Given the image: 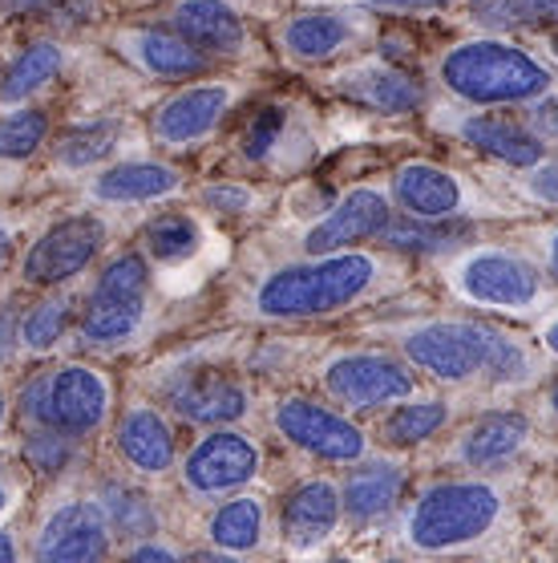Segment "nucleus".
Returning a JSON list of instances; mask_svg holds the SVG:
<instances>
[{
	"instance_id": "18",
	"label": "nucleus",
	"mask_w": 558,
	"mask_h": 563,
	"mask_svg": "<svg viewBox=\"0 0 558 563\" xmlns=\"http://www.w3.org/2000/svg\"><path fill=\"white\" fill-rule=\"evenodd\" d=\"M336 90L348 98V102L365 106V110H377V114H413L421 110L425 93L409 74L401 69H389V65H360V69H348L341 77Z\"/></svg>"
},
{
	"instance_id": "7",
	"label": "nucleus",
	"mask_w": 558,
	"mask_h": 563,
	"mask_svg": "<svg viewBox=\"0 0 558 563\" xmlns=\"http://www.w3.org/2000/svg\"><path fill=\"white\" fill-rule=\"evenodd\" d=\"M105 244V223L98 216H69L53 223L25 256V280L53 288L86 272Z\"/></svg>"
},
{
	"instance_id": "4",
	"label": "nucleus",
	"mask_w": 558,
	"mask_h": 563,
	"mask_svg": "<svg viewBox=\"0 0 558 563\" xmlns=\"http://www.w3.org/2000/svg\"><path fill=\"white\" fill-rule=\"evenodd\" d=\"M498 515L502 495L490 483H442L417 499L405 536L417 551H457L490 536Z\"/></svg>"
},
{
	"instance_id": "5",
	"label": "nucleus",
	"mask_w": 558,
	"mask_h": 563,
	"mask_svg": "<svg viewBox=\"0 0 558 563\" xmlns=\"http://www.w3.org/2000/svg\"><path fill=\"white\" fill-rule=\"evenodd\" d=\"M146 288H150V268L142 256H118L110 268L98 276L93 292L81 312V333L93 345H122L138 333L146 317Z\"/></svg>"
},
{
	"instance_id": "2",
	"label": "nucleus",
	"mask_w": 558,
	"mask_h": 563,
	"mask_svg": "<svg viewBox=\"0 0 558 563\" xmlns=\"http://www.w3.org/2000/svg\"><path fill=\"white\" fill-rule=\"evenodd\" d=\"M372 284H377V260L372 256L328 252V256L271 272L255 292V308L271 320L324 317V312L356 305Z\"/></svg>"
},
{
	"instance_id": "8",
	"label": "nucleus",
	"mask_w": 558,
	"mask_h": 563,
	"mask_svg": "<svg viewBox=\"0 0 558 563\" xmlns=\"http://www.w3.org/2000/svg\"><path fill=\"white\" fill-rule=\"evenodd\" d=\"M324 389L353 410H372V406L405 401L413 394V373L401 361L381 357V353H344V357L328 361Z\"/></svg>"
},
{
	"instance_id": "33",
	"label": "nucleus",
	"mask_w": 558,
	"mask_h": 563,
	"mask_svg": "<svg viewBox=\"0 0 558 563\" xmlns=\"http://www.w3.org/2000/svg\"><path fill=\"white\" fill-rule=\"evenodd\" d=\"M118 134H122L118 122H86V126H74L57 142V158H62L65 167H93V163H102V158L114 154Z\"/></svg>"
},
{
	"instance_id": "49",
	"label": "nucleus",
	"mask_w": 558,
	"mask_h": 563,
	"mask_svg": "<svg viewBox=\"0 0 558 563\" xmlns=\"http://www.w3.org/2000/svg\"><path fill=\"white\" fill-rule=\"evenodd\" d=\"M550 268L558 272V231H555V240H550Z\"/></svg>"
},
{
	"instance_id": "21",
	"label": "nucleus",
	"mask_w": 558,
	"mask_h": 563,
	"mask_svg": "<svg viewBox=\"0 0 558 563\" xmlns=\"http://www.w3.org/2000/svg\"><path fill=\"white\" fill-rule=\"evenodd\" d=\"M405 487V474L397 471L393 462H368L348 474V483L341 490V507L356 523H372L393 511Z\"/></svg>"
},
{
	"instance_id": "35",
	"label": "nucleus",
	"mask_w": 558,
	"mask_h": 563,
	"mask_svg": "<svg viewBox=\"0 0 558 563\" xmlns=\"http://www.w3.org/2000/svg\"><path fill=\"white\" fill-rule=\"evenodd\" d=\"M49 134V118L41 110H16L0 118V158H29Z\"/></svg>"
},
{
	"instance_id": "23",
	"label": "nucleus",
	"mask_w": 558,
	"mask_h": 563,
	"mask_svg": "<svg viewBox=\"0 0 558 563\" xmlns=\"http://www.w3.org/2000/svg\"><path fill=\"white\" fill-rule=\"evenodd\" d=\"M353 33L356 25L344 13L312 9L283 25V49L292 53L295 62H328L332 53H341L353 41Z\"/></svg>"
},
{
	"instance_id": "37",
	"label": "nucleus",
	"mask_w": 558,
	"mask_h": 563,
	"mask_svg": "<svg viewBox=\"0 0 558 563\" xmlns=\"http://www.w3.org/2000/svg\"><path fill=\"white\" fill-rule=\"evenodd\" d=\"M283 122H288V114H283L279 106L259 110V114L247 122V130H243V154H247V158H267V151H271L279 142V134H283Z\"/></svg>"
},
{
	"instance_id": "6",
	"label": "nucleus",
	"mask_w": 558,
	"mask_h": 563,
	"mask_svg": "<svg viewBox=\"0 0 558 563\" xmlns=\"http://www.w3.org/2000/svg\"><path fill=\"white\" fill-rule=\"evenodd\" d=\"M454 280L466 300L482 308H502V312H526L543 296L538 268L506 247H478L470 256H461Z\"/></svg>"
},
{
	"instance_id": "17",
	"label": "nucleus",
	"mask_w": 558,
	"mask_h": 563,
	"mask_svg": "<svg viewBox=\"0 0 558 563\" xmlns=\"http://www.w3.org/2000/svg\"><path fill=\"white\" fill-rule=\"evenodd\" d=\"M461 139L506 167H538L546 154V142L506 114H470L461 122Z\"/></svg>"
},
{
	"instance_id": "9",
	"label": "nucleus",
	"mask_w": 558,
	"mask_h": 563,
	"mask_svg": "<svg viewBox=\"0 0 558 563\" xmlns=\"http://www.w3.org/2000/svg\"><path fill=\"white\" fill-rule=\"evenodd\" d=\"M279 434L292 446H300L312 459L324 462H356L365 459V434L336 410L308 401V397H288L276 410Z\"/></svg>"
},
{
	"instance_id": "13",
	"label": "nucleus",
	"mask_w": 558,
	"mask_h": 563,
	"mask_svg": "<svg viewBox=\"0 0 558 563\" xmlns=\"http://www.w3.org/2000/svg\"><path fill=\"white\" fill-rule=\"evenodd\" d=\"M231 98H235V90L223 81H207V86H191V90L175 93L154 118V134L166 146H194L223 122V114L231 110Z\"/></svg>"
},
{
	"instance_id": "15",
	"label": "nucleus",
	"mask_w": 558,
	"mask_h": 563,
	"mask_svg": "<svg viewBox=\"0 0 558 563\" xmlns=\"http://www.w3.org/2000/svg\"><path fill=\"white\" fill-rule=\"evenodd\" d=\"M393 199L405 216L454 219L466 207V187L457 175L433 163H409L393 175Z\"/></svg>"
},
{
	"instance_id": "48",
	"label": "nucleus",
	"mask_w": 558,
	"mask_h": 563,
	"mask_svg": "<svg viewBox=\"0 0 558 563\" xmlns=\"http://www.w3.org/2000/svg\"><path fill=\"white\" fill-rule=\"evenodd\" d=\"M4 260H9V231H0V272H4Z\"/></svg>"
},
{
	"instance_id": "39",
	"label": "nucleus",
	"mask_w": 558,
	"mask_h": 563,
	"mask_svg": "<svg viewBox=\"0 0 558 563\" xmlns=\"http://www.w3.org/2000/svg\"><path fill=\"white\" fill-rule=\"evenodd\" d=\"M207 207L211 211H227V216H239L252 207V191L247 187H231V183H219V187H207L203 191Z\"/></svg>"
},
{
	"instance_id": "26",
	"label": "nucleus",
	"mask_w": 558,
	"mask_h": 563,
	"mask_svg": "<svg viewBox=\"0 0 558 563\" xmlns=\"http://www.w3.org/2000/svg\"><path fill=\"white\" fill-rule=\"evenodd\" d=\"M130 49H134V57H138L142 69H150L154 77H166V81H178V77H199L207 69L203 49H194L187 37H178V33H163V29L134 33V37H130Z\"/></svg>"
},
{
	"instance_id": "46",
	"label": "nucleus",
	"mask_w": 558,
	"mask_h": 563,
	"mask_svg": "<svg viewBox=\"0 0 558 563\" xmlns=\"http://www.w3.org/2000/svg\"><path fill=\"white\" fill-rule=\"evenodd\" d=\"M13 560H16V543L0 531V563H13Z\"/></svg>"
},
{
	"instance_id": "42",
	"label": "nucleus",
	"mask_w": 558,
	"mask_h": 563,
	"mask_svg": "<svg viewBox=\"0 0 558 563\" xmlns=\"http://www.w3.org/2000/svg\"><path fill=\"white\" fill-rule=\"evenodd\" d=\"M531 195L558 207V163H538L531 175Z\"/></svg>"
},
{
	"instance_id": "3",
	"label": "nucleus",
	"mask_w": 558,
	"mask_h": 563,
	"mask_svg": "<svg viewBox=\"0 0 558 563\" xmlns=\"http://www.w3.org/2000/svg\"><path fill=\"white\" fill-rule=\"evenodd\" d=\"M445 90L470 106H514L534 102L550 90V74L531 53L506 41H466L454 45L442 62Z\"/></svg>"
},
{
	"instance_id": "52",
	"label": "nucleus",
	"mask_w": 558,
	"mask_h": 563,
	"mask_svg": "<svg viewBox=\"0 0 558 563\" xmlns=\"http://www.w3.org/2000/svg\"><path fill=\"white\" fill-rule=\"evenodd\" d=\"M550 53H555V62H558V37H555V41H550Z\"/></svg>"
},
{
	"instance_id": "31",
	"label": "nucleus",
	"mask_w": 558,
	"mask_h": 563,
	"mask_svg": "<svg viewBox=\"0 0 558 563\" xmlns=\"http://www.w3.org/2000/svg\"><path fill=\"white\" fill-rule=\"evenodd\" d=\"M264 536V507L255 499H231L211 519V539L223 551H252Z\"/></svg>"
},
{
	"instance_id": "38",
	"label": "nucleus",
	"mask_w": 558,
	"mask_h": 563,
	"mask_svg": "<svg viewBox=\"0 0 558 563\" xmlns=\"http://www.w3.org/2000/svg\"><path fill=\"white\" fill-rule=\"evenodd\" d=\"M25 459L45 474L62 471L65 462H69V446L62 442V434H33L25 446Z\"/></svg>"
},
{
	"instance_id": "30",
	"label": "nucleus",
	"mask_w": 558,
	"mask_h": 563,
	"mask_svg": "<svg viewBox=\"0 0 558 563\" xmlns=\"http://www.w3.org/2000/svg\"><path fill=\"white\" fill-rule=\"evenodd\" d=\"M449 418V406L437 401V397H425V401H405L397 406L389 418H384V438L393 446H417L425 438H433Z\"/></svg>"
},
{
	"instance_id": "19",
	"label": "nucleus",
	"mask_w": 558,
	"mask_h": 563,
	"mask_svg": "<svg viewBox=\"0 0 558 563\" xmlns=\"http://www.w3.org/2000/svg\"><path fill=\"white\" fill-rule=\"evenodd\" d=\"M170 406L199 426H227L239 422L252 401H247L243 385L215 377V373H194V377H187V382H178L170 389Z\"/></svg>"
},
{
	"instance_id": "32",
	"label": "nucleus",
	"mask_w": 558,
	"mask_h": 563,
	"mask_svg": "<svg viewBox=\"0 0 558 563\" xmlns=\"http://www.w3.org/2000/svg\"><path fill=\"white\" fill-rule=\"evenodd\" d=\"M57 69H62V49H57L53 41L29 45V49L13 62V69H9V77H4L0 93H4L9 102H16V98H29V93H37L49 77H57Z\"/></svg>"
},
{
	"instance_id": "34",
	"label": "nucleus",
	"mask_w": 558,
	"mask_h": 563,
	"mask_svg": "<svg viewBox=\"0 0 558 563\" xmlns=\"http://www.w3.org/2000/svg\"><path fill=\"white\" fill-rule=\"evenodd\" d=\"M105 519L114 527L118 536L138 539V536H154V507L150 499L134 487H105V503H102Z\"/></svg>"
},
{
	"instance_id": "22",
	"label": "nucleus",
	"mask_w": 558,
	"mask_h": 563,
	"mask_svg": "<svg viewBox=\"0 0 558 563\" xmlns=\"http://www.w3.org/2000/svg\"><path fill=\"white\" fill-rule=\"evenodd\" d=\"M531 438V422L522 413H486L461 434L457 442V459L466 466H498V462L514 459Z\"/></svg>"
},
{
	"instance_id": "50",
	"label": "nucleus",
	"mask_w": 558,
	"mask_h": 563,
	"mask_svg": "<svg viewBox=\"0 0 558 563\" xmlns=\"http://www.w3.org/2000/svg\"><path fill=\"white\" fill-rule=\"evenodd\" d=\"M4 507H9V495H4V487H0V511H4Z\"/></svg>"
},
{
	"instance_id": "53",
	"label": "nucleus",
	"mask_w": 558,
	"mask_h": 563,
	"mask_svg": "<svg viewBox=\"0 0 558 563\" xmlns=\"http://www.w3.org/2000/svg\"><path fill=\"white\" fill-rule=\"evenodd\" d=\"M0 422H4V397H0Z\"/></svg>"
},
{
	"instance_id": "27",
	"label": "nucleus",
	"mask_w": 558,
	"mask_h": 563,
	"mask_svg": "<svg viewBox=\"0 0 558 563\" xmlns=\"http://www.w3.org/2000/svg\"><path fill=\"white\" fill-rule=\"evenodd\" d=\"M470 21L498 33L514 29H555L558 25V0H470L466 4Z\"/></svg>"
},
{
	"instance_id": "16",
	"label": "nucleus",
	"mask_w": 558,
	"mask_h": 563,
	"mask_svg": "<svg viewBox=\"0 0 558 563\" xmlns=\"http://www.w3.org/2000/svg\"><path fill=\"white\" fill-rule=\"evenodd\" d=\"M341 490L332 487L328 478H312L288 495L283 503V539L295 551H312L336 531L341 523Z\"/></svg>"
},
{
	"instance_id": "41",
	"label": "nucleus",
	"mask_w": 558,
	"mask_h": 563,
	"mask_svg": "<svg viewBox=\"0 0 558 563\" xmlns=\"http://www.w3.org/2000/svg\"><path fill=\"white\" fill-rule=\"evenodd\" d=\"M21 413L41 426H49V377H37L33 385H25V394H21Z\"/></svg>"
},
{
	"instance_id": "47",
	"label": "nucleus",
	"mask_w": 558,
	"mask_h": 563,
	"mask_svg": "<svg viewBox=\"0 0 558 563\" xmlns=\"http://www.w3.org/2000/svg\"><path fill=\"white\" fill-rule=\"evenodd\" d=\"M543 341H546V349H550V353H555V357H558V320H555V324H546Z\"/></svg>"
},
{
	"instance_id": "29",
	"label": "nucleus",
	"mask_w": 558,
	"mask_h": 563,
	"mask_svg": "<svg viewBox=\"0 0 558 563\" xmlns=\"http://www.w3.org/2000/svg\"><path fill=\"white\" fill-rule=\"evenodd\" d=\"M142 244L163 264H182L203 247V231L191 216H158L142 228Z\"/></svg>"
},
{
	"instance_id": "14",
	"label": "nucleus",
	"mask_w": 558,
	"mask_h": 563,
	"mask_svg": "<svg viewBox=\"0 0 558 563\" xmlns=\"http://www.w3.org/2000/svg\"><path fill=\"white\" fill-rule=\"evenodd\" d=\"M110 389L86 365H65L49 377V426L62 434H89L105 418Z\"/></svg>"
},
{
	"instance_id": "24",
	"label": "nucleus",
	"mask_w": 558,
	"mask_h": 563,
	"mask_svg": "<svg viewBox=\"0 0 558 563\" xmlns=\"http://www.w3.org/2000/svg\"><path fill=\"white\" fill-rule=\"evenodd\" d=\"M118 446H122L130 466H138L142 474H163L175 462L170 426L150 406H138V410H130L122 418V426H118Z\"/></svg>"
},
{
	"instance_id": "36",
	"label": "nucleus",
	"mask_w": 558,
	"mask_h": 563,
	"mask_svg": "<svg viewBox=\"0 0 558 563\" xmlns=\"http://www.w3.org/2000/svg\"><path fill=\"white\" fill-rule=\"evenodd\" d=\"M65 324H69V300H45V305H37L25 317L21 341H25L33 353H49L65 336Z\"/></svg>"
},
{
	"instance_id": "44",
	"label": "nucleus",
	"mask_w": 558,
	"mask_h": 563,
	"mask_svg": "<svg viewBox=\"0 0 558 563\" xmlns=\"http://www.w3.org/2000/svg\"><path fill=\"white\" fill-rule=\"evenodd\" d=\"M16 341H21V324H16L13 312H0V361L13 357Z\"/></svg>"
},
{
	"instance_id": "10",
	"label": "nucleus",
	"mask_w": 558,
	"mask_h": 563,
	"mask_svg": "<svg viewBox=\"0 0 558 563\" xmlns=\"http://www.w3.org/2000/svg\"><path fill=\"white\" fill-rule=\"evenodd\" d=\"M187 483L199 495H219V490L247 487L255 474H259V446L247 434L235 430H215L207 434L187 459Z\"/></svg>"
},
{
	"instance_id": "43",
	"label": "nucleus",
	"mask_w": 558,
	"mask_h": 563,
	"mask_svg": "<svg viewBox=\"0 0 558 563\" xmlns=\"http://www.w3.org/2000/svg\"><path fill=\"white\" fill-rule=\"evenodd\" d=\"M372 9H389V13H421V9H442L449 0H365Z\"/></svg>"
},
{
	"instance_id": "20",
	"label": "nucleus",
	"mask_w": 558,
	"mask_h": 563,
	"mask_svg": "<svg viewBox=\"0 0 558 563\" xmlns=\"http://www.w3.org/2000/svg\"><path fill=\"white\" fill-rule=\"evenodd\" d=\"M175 33L203 53H239L247 29L227 0H182L175 9Z\"/></svg>"
},
{
	"instance_id": "45",
	"label": "nucleus",
	"mask_w": 558,
	"mask_h": 563,
	"mask_svg": "<svg viewBox=\"0 0 558 563\" xmlns=\"http://www.w3.org/2000/svg\"><path fill=\"white\" fill-rule=\"evenodd\" d=\"M134 560H138V563H146V560H163V563H170V560H175V551H170V548H154V543H146V548H134Z\"/></svg>"
},
{
	"instance_id": "25",
	"label": "nucleus",
	"mask_w": 558,
	"mask_h": 563,
	"mask_svg": "<svg viewBox=\"0 0 558 563\" xmlns=\"http://www.w3.org/2000/svg\"><path fill=\"white\" fill-rule=\"evenodd\" d=\"M178 175L163 163H118L105 175H98L93 195L105 203H150L178 191Z\"/></svg>"
},
{
	"instance_id": "40",
	"label": "nucleus",
	"mask_w": 558,
	"mask_h": 563,
	"mask_svg": "<svg viewBox=\"0 0 558 563\" xmlns=\"http://www.w3.org/2000/svg\"><path fill=\"white\" fill-rule=\"evenodd\" d=\"M531 130L538 134V139H558V98L550 93H538L534 98V106H531Z\"/></svg>"
},
{
	"instance_id": "51",
	"label": "nucleus",
	"mask_w": 558,
	"mask_h": 563,
	"mask_svg": "<svg viewBox=\"0 0 558 563\" xmlns=\"http://www.w3.org/2000/svg\"><path fill=\"white\" fill-rule=\"evenodd\" d=\"M550 406H555V413H558V385H555V394H550Z\"/></svg>"
},
{
	"instance_id": "12",
	"label": "nucleus",
	"mask_w": 558,
	"mask_h": 563,
	"mask_svg": "<svg viewBox=\"0 0 558 563\" xmlns=\"http://www.w3.org/2000/svg\"><path fill=\"white\" fill-rule=\"evenodd\" d=\"M110 548V519L98 503H69L53 511L37 539V560L45 563H89Z\"/></svg>"
},
{
	"instance_id": "1",
	"label": "nucleus",
	"mask_w": 558,
	"mask_h": 563,
	"mask_svg": "<svg viewBox=\"0 0 558 563\" xmlns=\"http://www.w3.org/2000/svg\"><path fill=\"white\" fill-rule=\"evenodd\" d=\"M405 357L437 382H473L490 377L498 385H518L531 377V353L514 336L478 320H429L409 329Z\"/></svg>"
},
{
	"instance_id": "11",
	"label": "nucleus",
	"mask_w": 558,
	"mask_h": 563,
	"mask_svg": "<svg viewBox=\"0 0 558 563\" xmlns=\"http://www.w3.org/2000/svg\"><path fill=\"white\" fill-rule=\"evenodd\" d=\"M389 219H393V211H389V199L381 191L356 187L304 235L308 256H328V252H344L360 240H377Z\"/></svg>"
},
{
	"instance_id": "28",
	"label": "nucleus",
	"mask_w": 558,
	"mask_h": 563,
	"mask_svg": "<svg viewBox=\"0 0 558 563\" xmlns=\"http://www.w3.org/2000/svg\"><path fill=\"white\" fill-rule=\"evenodd\" d=\"M470 235L466 223L454 219H389L381 231V240H389L393 247H409V252H449Z\"/></svg>"
}]
</instances>
